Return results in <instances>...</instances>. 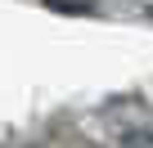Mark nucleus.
Returning a JSON list of instances; mask_svg holds the SVG:
<instances>
[{"label": "nucleus", "instance_id": "2", "mask_svg": "<svg viewBox=\"0 0 153 148\" xmlns=\"http://www.w3.org/2000/svg\"><path fill=\"white\" fill-rule=\"evenodd\" d=\"M122 148H153V135H131Z\"/></svg>", "mask_w": 153, "mask_h": 148}, {"label": "nucleus", "instance_id": "1", "mask_svg": "<svg viewBox=\"0 0 153 148\" xmlns=\"http://www.w3.org/2000/svg\"><path fill=\"white\" fill-rule=\"evenodd\" d=\"M50 9H59V14H95V5L90 0H45Z\"/></svg>", "mask_w": 153, "mask_h": 148}]
</instances>
